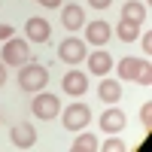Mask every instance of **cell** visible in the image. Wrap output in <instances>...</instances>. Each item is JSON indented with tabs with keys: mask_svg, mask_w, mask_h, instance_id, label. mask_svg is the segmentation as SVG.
<instances>
[{
	"mask_svg": "<svg viewBox=\"0 0 152 152\" xmlns=\"http://www.w3.org/2000/svg\"><path fill=\"white\" fill-rule=\"evenodd\" d=\"M122 18H131V21H143L146 18V6L140 0H128V3L122 6Z\"/></svg>",
	"mask_w": 152,
	"mask_h": 152,
	"instance_id": "16",
	"label": "cell"
},
{
	"mask_svg": "<svg viewBox=\"0 0 152 152\" xmlns=\"http://www.w3.org/2000/svg\"><path fill=\"white\" fill-rule=\"evenodd\" d=\"M137 82H140V85H149L152 82V64H149V61H143L140 73H137Z\"/></svg>",
	"mask_w": 152,
	"mask_h": 152,
	"instance_id": "18",
	"label": "cell"
},
{
	"mask_svg": "<svg viewBox=\"0 0 152 152\" xmlns=\"http://www.w3.org/2000/svg\"><path fill=\"white\" fill-rule=\"evenodd\" d=\"M12 34H15V31H12V24H6V21H0V43H3V40H9Z\"/></svg>",
	"mask_w": 152,
	"mask_h": 152,
	"instance_id": "21",
	"label": "cell"
},
{
	"mask_svg": "<svg viewBox=\"0 0 152 152\" xmlns=\"http://www.w3.org/2000/svg\"><path fill=\"white\" fill-rule=\"evenodd\" d=\"M9 140H12V146H15V149H31V146L37 143V131H34V125H28V122L12 125Z\"/></svg>",
	"mask_w": 152,
	"mask_h": 152,
	"instance_id": "8",
	"label": "cell"
},
{
	"mask_svg": "<svg viewBox=\"0 0 152 152\" xmlns=\"http://www.w3.org/2000/svg\"><path fill=\"white\" fill-rule=\"evenodd\" d=\"M140 67H143V61L140 58H122L119 64H116V73H119V79H137V73H140Z\"/></svg>",
	"mask_w": 152,
	"mask_h": 152,
	"instance_id": "15",
	"label": "cell"
},
{
	"mask_svg": "<svg viewBox=\"0 0 152 152\" xmlns=\"http://www.w3.org/2000/svg\"><path fill=\"white\" fill-rule=\"evenodd\" d=\"M140 122H143V128H149V125H152V104H143V110H140Z\"/></svg>",
	"mask_w": 152,
	"mask_h": 152,
	"instance_id": "20",
	"label": "cell"
},
{
	"mask_svg": "<svg viewBox=\"0 0 152 152\" xmlns=\"http://www.w3.org/2000/svg\"><path fill=\"white\" fill-rule=\"evenodd\" d=\"M97 149H104V152H122V149H125V143H122V140H116V134H113V140H104Z\"/></svg>",
	"mask_w": 152,
	"mask_h": 152,
	"instance_id": "19",
	"label": "cell"
},
{
	"mask_svg": "<svg viewBox=\"0 0 152 152\" xmlns=\"http://www.w3.org/2000/svg\"><path fill=\"white\" fill-rule=\"evenodd\" d=\"M3 82H6V64L0 61V85H3Z\"/></svg>",
	"mask_w": 152,
	"mask_h": 152,
	"instance_id": "25",
	"label": "cell"
},
{
	"mask_svg": "<svg viewBox=\"0 0 152 152\" xmlns=\"http://www.w3.org/2000/svg\"><path fill=\"white\" fill-rule=\"evenodd\" d=\"M88 122H91V107H85V104H70L61 113V125L67 131H82Z\"/></svg>",
	"mask_w": 152,
	"mask_h": 152,
	"instance_id": "5",
	"label": "cell"
},
{
	"mask_svg": "<svg viewBox=\"0 0 152 152\" xmlns=\"http://www.w3.org/2000/svg\"><path fill=\"white\" fill-rule=\"evenodd\" d=\"M116 37L122 43H134L137 37H140V21H131V18H119L116 24Z\"/></svg>",
	"mask_w": 152,
	"mask_h": 152,
	"instance_id": "13",
	"label": "cell"
},
{
	"mask_svg": "<svg viewBox=\"0 0 152 152\" xmlns=\"http://www.w3.org/2000/svg\"><path fill=\"white\" fill-rule=\"evenodd\" d=\"M88 3H91V6H94V9H107V6H110V3H113V0H88Z\"/></svg>",
	"mask_w": 152,
	"mask_h": 152,
	"instance_id": "23",
	"label": "cell"
},
{
	"mask_svg": "<svg viewBox=\"0 0 152 152\" xmlns=\"http://www.w3.org/2000/svg\"><path fill=\"white\" fill-rule=\"evenodd\" d=\"M97 94H100V100H104V104H119V97H122V85H119L116 79H107V76H104V82H100Z\"/></svg>",
	"mask_w": 152,
	"mask_h": 152,
	"instance_id": "14",
	"label": "cell"
},
{
	"mask_svg": "<svg viewBox=\"0 0 152 152\" xmlns=\"http://www.w3.org/2000/svg\"><path fill=\"white\" fill-rule=\"evenodd\" d=\"M137 40H140V37H137ZM140 46H143V52H146V55L152 52V34H149V31L143 34V40H140Z\"/></svg>",
	"mask_w": 152,
	"mask_h": 152,
	"instance_id": "22",
	"label": "cell"
},
{
	"mask_svg": "<svg viewBox=\"0 0 152 152\" xmlns=\"http://www.w3.org/2000/svg\"><path fill=\"white\" fill-rule=\"evenodd\" d=\"M70 149H73V152H94V149H97V137H94V134H79V137L70 143Z\"/></svg>",
	"mask_w": 152,
	"mask_h": 152,
	"instance_id": "17",
	"label": "cell"
},
{
	"mask_svg": "<svg viewBox=\"0 0 152 152\" xmlns=\"http://www.w3.org/2000/svg\"><path fill=\"white\" fill-rule=\"evenodd\" d=\"M58 9H61V24H64L67 31H79L82 24H85V12H82V6L67 3V6H58Z\"/></svg>",
	"mask_w": 152,
	"mask_h": 152,
	"instance_id": "12",
	"label": "cell"
},
{
	"mask_svg": "<svg viewBox=\"0 0 152 152\" xmlns=\"http://www.w3.org/2000/svg\"><path fill=\"white\" fill-rule=\"evenodd\" d=\"M85 55H88V49H85V40H79V37H64V43H58V58L67 67L82 64Z\"/></svg>",
	"mask_w": 152,
	"mask_h": 152,
	"instance_id": "3",
	"label": "cell"
},
{
	"mask_svg": "<svg viewBox=\"0 0 152 152\" xmlns=\"http://www.w3.org/2000/svg\"><path fill=\"white\" fill-rule=\"evenodd\" d=\"M24 37H28V43H46L52 37V24L43 15H34V18L24 21Z\"/></svg>",
	"mask_w": 152,
	"mask_h": 152,
	"instance_id": "6",
	"label": "cell"
},
{
	"mask_svg": "<svg viewBox=\"0 0 152 152\" xmlns=\"http://www.w3.org/2000/svg\"><path fill=\"white\" fill-rule=\"evenodd\" d=\"M31 113H34L37 119H43V122L55 119L58 113H61V100H58V94L37 91V94H34V100H31Z\"/></svg>",
	"mask_w": 152,
	"mask_h": 152,
	"instance_id": "4",
	"label": "cell"
},
{
	"mask_svg": "<svg viewBox=\"0 0 152 152\" xmlns=\"http://www.w3.org/2000/svg\"><path fill=\"white\" fill-rule=\"evenodd\" d=\"M61 88H64L67 94L79 97V94L88 91V76H85L82 70H67V73H64V79H61Z\"/></svg>",
	"mask_w": 152,
	"mask_h": 152,
	"instance_id": "9",
	"label": "cell"
},
{
	"mask_svg": "<svg viewBox=\"0 0 152 152\" xmlns=\"http://www.w3.org/2000/svg\"><path fill=\"white\" fill-rule=\"evenodd\" d=\"M125 122H128V119H125V113H122L119 107H110L104 116H100V131H104V134H119V131L125 128Z\"/></svg>",
	"mask_w": 152,
	"mask_h": 152,
	"instance_id": "11",
	"label": "cell"
},
{
	"mask_svg": "<svg viewBox=\"0 0 152 152\" xmlns=\"http://www.w3.org/2000/svg\"><path fill=\"white\" fill-rule=\"evenodd\" d=\"M82 28H85V43H91V46H104V43H110V37H113L110 21H104V18H94V21L82 24Z\"/></svg>",
	"mask_w": 152,
	"mask_h": 152,
	"instance_id": "7",
	"label": "cell"
},
{
	"mask_svg": "<svg viewBox=\"0 0 152 152\" xmlns=\"http://www.w3.org/2000/svg\"><path fill=\"white\" fill-rule=\"evenodd\" d=\"M37 3H43V6H49V9H58L61 0H37Z\"/></svg>",
	"mask_w": 152,
	"mask_h": 152,
	"instance_id": "24",
	"label": "cell"
},
{
	"mask_svg": "<svg viewBox=\"0 0 152 152\" xmlns=\"http://www.w3.org/2000/svg\"><path fill=\"white\" fill-rule=\"evenodd\" d=\"M85 64L91 67L94 76H107V73L113 70V55L107 52V49H94V52L85 55Z\"/></svg>",
	"mask_w": 152,
	"mask_h": 152,
	"instance_id": "10",
	"label": "cell"
},
{
	"mask_svg": "<svg viewBox=\"0 0 152 152\" xmlns=\"http://www.w3.org/2000/svg\"><path fill=\"white\" fill-rule=\"evenodd\" d=\"M46 82H49V67L37 64V61H24V67L18 73V85L24 91H43Z\"/></svg>",
	"mask_w": 152,
	"mask_h": 152,
	"instance_id": "1",
	"label": "cell"
},
{
	"mask_svg": "<svg viewBox=\"0 0 152 152\" xmlns=\"http://www.w3.org/2000/svg\"><path fill=\"white\" fill-rule=\"evenodd\" d=\"M24 61H31V43L28 40H18L15 34L3 40V64L6 67H21Z\"/></svg>",
	"mask_w": 152,
	"mask_h": 152,
	"instance_id": "2",
	"label": "cell"
}]
</instances>
